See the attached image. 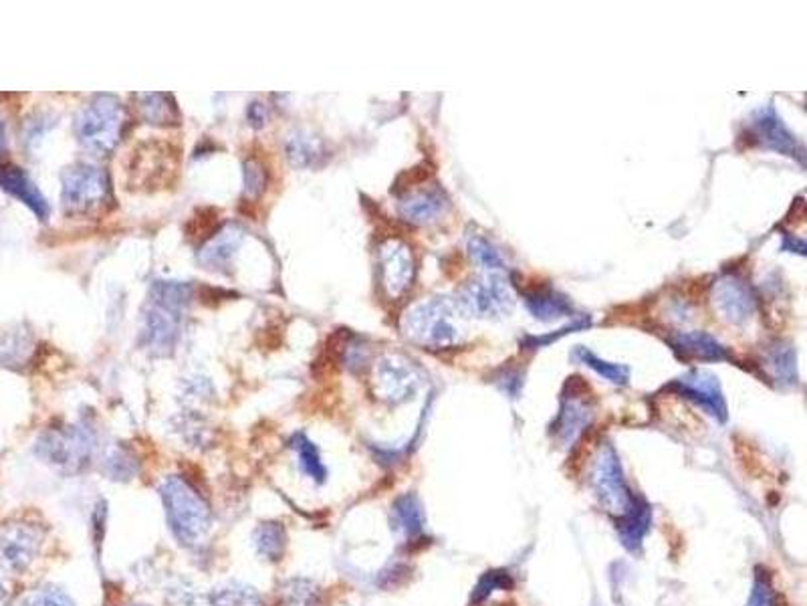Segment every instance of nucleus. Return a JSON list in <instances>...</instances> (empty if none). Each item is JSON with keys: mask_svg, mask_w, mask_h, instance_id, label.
<instances>
[{"mask_svg": "<svg viewBox=\"0 0 807 606\" xmlns=\"http://www.w3.org/2000/svg\"><path fill=\"white\" fill-rule=\"evenodd\" d=\"M190 299V285L182 282H156L144 310L141 342L158 356L170 354L181 338L182 313Z\"/></svg>", "mask_w": 807, "mask_h": 606, "instance_id": "f257e3e1", "label": "nucleus"}, {"mask_svg": "<svg viewBox=\"0 0 807 606\" xmlns=\"http://www.w3.org/2000/svg\"><path fill=\"white\" fill-rule=\"evenodd\" d=\"M460 318L464 316L460 313L455 297H429L404 313L402 330L420 346L443 350L457 346L462 339Z\"/></svg>", "mask_w": 807, "mask_h": 606, "instance_id": "f03ea898", "label": "nucleus"}, {"mask_svg": "<svg viewBox=\"0 0 807 606\" xmlns=\"http://www.w3.org/2000/svg\"><path fill=\"white\" fill-rule=\"evenodd\" d=\"M162 497L174 536L184 546H200L210 532V511L204 499L181 478H170L162 485Z\"/></svg>", "mask_w": 807, "mask_h": 606, "instance_id": "7ed1b4c3", "label": "nucleus"}, {"mask_svg": "<svg viewBox=\"0 0 807 606\" xmlns=\"http://www.w3.org/2000/svg\"><path fill=\"white\" fill-rule=\"evenodd\" d=\"M124 127V108L113 96H98L75 120L77 140L91 154H110Z\"/></svg>", "mask_w": 807, "mask_h": 606, "instance_id": "20e7f679", "label": "nucleus"}, {"mask_svg": "<svg viewBox=\"0 0 807 606\" xmlns=\"http://www.w3.org/2000/svg\"><path fill=\"white\" fill-rule=\"evenodd\" d=\"M61 200L71 214L101 209L110 197L108 174L91 164H75L61 176Z\"/></svg>", "mask_w": 807, "mask_h": 606, "instance_id": "39448f33", "label": "nucleus"}, {"mask_svg": "<svg viewBox=\"0 0 807 606\" xmlns=\"http://www.w3.org/2000/svg\"><path fill=\"white\" fill-rule=\"evenodd\" d=\"M460 313L464 318L499 320L507 316L513 306L507 275H483L467 283L459 296L455 297Z\"/></svg>", "mask_w": 807, "mask_h": 606, "instance_id": "423d86ee", "label": "nucleus"}, {"mask_svg": "<svg viewBox=\"0 0 807 606\" xmlns=\"http://www.w3.org/2000/svg\"><path fill=\"white\" fill-rule=\"evenodd\" d=\"M747 134L755 141V146H759L763 150H771V152L794 158L799 164L806 162L804 144L795 138L794 132L790 127L785 126V122L781 120L780 113L773 106L757 108L752 113Z\"/></svg>", "mask_w": 807, "mask_h": 606, "instance_id": "0eeeda50", "label": "nucleus"}, {"mask_svg": "<svg viewBox=\"0 0 807 606\" xmlns=\"http://www.w3.org/2000/svg\"><path fill=\"white\" fill-rule=\"evenodd\" d=\"M592 483H594L599 504L608 511H616L618 516L630 506V502L634 497L628 490L620 459H618L616 449L610 443H606L599 449L598 459L594 463Z\"/></svg>", "mask_w": 807, "mask_h": 606, "instance_id": "6e6552de", "label": "nucleus"}, {"mask_svg": "<svg viewBox=\"0 0 807 606\" xmlns=\"http://www.w3.org/2000/svg\"><path fill=\"white\" fill-rule=\"evenodd\" d=\"M582 388H584V382L580 379H570L566 393L561 396V409L557 412L556 421L549 426L551 437L563 447L578 441L594 417L592 400L582 395Z\"/></svg>", "mask_w": 807, "mask_h": 606, "instance_id": "1a4fd4ad", "label": "nucleus"}, {"mask_svg": "<svg viewBox=\"0 0 807 606\" xmlns=\"http://www.w3.org/2000/svg\"><path fill=\"white\" fill-rule=\"evenodd\" d=\"M717 316L729 325H747L757 310V297L752 285L737 275H723L712 285L710 294Z\"/></svg>", "mask_w": 807, "mask_h": 606, "instance_id": "9d476101", "label": "nucleus"}, {"mask_svg": "<svg viewBox=\"0 0 807 606\" xmlns=\"http://www.w3.org/2000/svg\"><path fill=\"white\" fill-rule=\"evenodd\" d=\"M420 382H422L420 370L402 356H384L382 360H377L374 384L376 395L382 400L390 405L406 403L414 398Z\"/></svg>", "mask_w": 807, "mask_h": 606, "instance_id": "9b49d317", "label": "nucleus"}, {"mask_svg": "<svg viewBox=\"0 0 807 606\" xmlns=\"http://www.w3.org/2000/svg\"><path fill=\"white\" fill-rule=\"evenodd\" d=\"M667 391H676L679 395L693 400L696 407L705 410L719 423L727 421V400H724L721 382L707 370H693L681 379L670 382Z\"/></svg>", "mask_w": 807, "mask_h": 606, "instance_id": "f8f14e48", "label": "nucleus"}, {"mask_svg": "<svg viewBox=\"0 0 807 606\" xmlns=\"http://www.w3.org/2000/svg\"><path fill=\"white\" fill-rule=\"evenodd\" d=\"M380 273L386 294L392 299L402 297L417 277L412 249L404 240H386L380 247Z\"/></svg>", "mask_w": 807, "mask_h": 606, "instance_id": "ddd939ff", "label": "nucleus"}, {"mask_svg": "<svg viewBox=\"0 0 807 606\" xmlns=\"http://www.w3.org/2000/svg\"><path fill=\"white\" fill-rule=\"evenodd\" d=\"M41 537L35 528L25 523H11L0 528V568L25 570L39 552Z\"/></svg>", "mask_w": 807, "mask_h": 606, "instance_id": "4468645a", "label": "nucleus"}, {"mask_svg": "<svg viewBox=\"0 0 807 606\" xmlns=\"http://www.w3.org/2000/svg\"><path fill=\"white\" fill-rule=\"evenodd\" d=\"M670 350L681 360H700V362H724L733 360L731 353L723 344L707 332H674L667 338Z\"/></svg>", "mask_w": 807, "mask_h": 606, "instance_id": "2eb2a0df", "label": "nucleus"}, {"mask_svg": "<svg viewBox=\"0 0 807 606\" xmlns=\"http://www.w3.org/2000/svg\"><path fill=\"white\" fill-rule=\"evenodd\" d=\"M448 207L450 202H448L445 190L438 186H432V188H422V190L406 195L400 200V214L404 221L412 225H431L448 211Z\"/></svg>", "mask_w": 807, "mask_h": 606, "instance_id": "dca6fc26", "label": "nucleus"}, {"mask_svg": "<svg viewBox=\"0 0 807 606\" xmlns=\"http://www.w3.org/2000/svg\"><path fill=\"white\" fill-rule=\"evenodd\" d=\"M0 190L21 200L25 207L35 212L41 221L49 217V202L42 197L37 184L30 181L27 172L14 164H0Z\"/></svg>", "mask_w": 807, "mask_h": 606, "instance_id": "f3484780", "label": "nucleus"}, {"mask_svg": "<svg viewBox=\"0 0 807 606\" xmlns=\"http://www.w3.org/2000/svg\"><path fill=\"white\" fill-rule=\"evenodd\" d=\"M523 304L530 311L531 318H535L537 322H543V324H554V322H559L563 318H571V313H573V304H571L570 297L563 296L561 292H557L554 287L531 289L527 294H523Z\"/></svg>", "mask_w": 807, "mask_h": 606, "instance_id": "a211bd4d", "label": "nucleus"}, {"mask_svg": "<svg viewBox=\"0 0 807 606\" xmlns=\"http://www.w3.org/2000/svg\"><path fill=\"white\" fill-rule=\"evenodd\" d=\"M648 525H650V508L642 497L634 495L630 506L616 518L618 536L628 551L641 548L642 540L648 532Z\"/></svg>", "mask_w": 807, "mask_h": 606, "instance_id": "6ab92c4d", "label": "nucleus"}, {"mask_svg": "<svg viewBox=\"0 0 807 606\" xmlns=\"http://www.w3.org/2000/svg\"><path fill=\"white\" fill-rule=\"evenodd\" d=\"M243 237L245 235H243V231L238 226H226L216 237H212L202 247V251L198 255L200 263L207 265L209 269H214V271L228 268L233 263L235 255H237L238 247L243 243Z\"/></svg>", "mask_w": 807, "mask_h": 606, "instance_id": "aec40b11", "label": "nucleus"}, {"mask_svg": "<svg viewBox=\"0 0 807 606\" xmlns=\"http://www.w3.org/2000/svg\"><path fill=\"white\" fill-rule=\"evenodd\" d=\"M467 251L471 255L474 265L483 271V275H507L509 268H507L501 249L485 235L481 233L469 235Z\"/></svg>", "mask_w": 807, "mask_h": 606, "instance_id": "412c9836", "label": "nucleus"}, {"mask_svg": "<svg viewBox=\"0 0 807 606\" xmlns=\"http://www.w3.org/2000/svg\"><path fill=\"white\" fill-rule=\"evenodd\" d=\"M763 367L769 370L771 379L783 384L792 386L797 382V360H795V350L792 344H773L769 346L766 356H763Z\"/></svg>", "mask_w": 807, "mask_h": 606, "instance_id": "4be33fe9", "label": "nucleus"}, {"mask_svg": "<svg viewBox=\"0 0 807 606\" xmlns=\"http://www.w3.org/2000/svg\"><path fill=\"white\" fill-rule=\"evenodd\" d=\"M287 154L297 169H311L320 164L321 156L325 154L323 144L318 136L307 132H295L287 140Z\"/></svg>", "mask_w": 807, "mask_h": 606, "instance_id": "5701e85b", "label": "nucleus"}, {"mask_svg": "<svg viewBox=\"0 0 807 606\" xmlns=\"http://www.w3.org/2000/svg\"><path fill=\"white\" fill-rule=\"evenodd\" d=\"M571 360L578 362V364H584V367L592 368L594 372H598L601 379L612 382L616 386H626L628 382H630V368H628L626 364L608 362V360L599 358V356H596V354L592 353L589 348H585V346L573 348Z\"/></svg>", "mask_w": 807, "mask_h": 606, "instance_id": "b1692460", "label": "nucleus"}, {"mask_svg": "<svg viewBox=\"0 0 807 606\" xmlns=\"http://www.w3.org/2000/svg\"><path fill=\"white\" fill-rule=\"evenodd\" d=\"M394 525L406 536H418L424 528V516L417 495H404L394 506Z\"/></svg>", "mask_w": 807, "mask_h": 606, "instance_id": "393cba45", "label": "nucleus"}, {"mask_svg": "<svg viewBox=\"0 0 807 606\" xmlns=\"http://www.w3.org/2000/svg\"><path fill=\"white\" fill-rule=\"evenodd\" d=\"M293 449L297 452L299 467H301V471L306 475H309L313 481H318V483L325 480V473L327 471H325L323 461H321L320 452H318V447L309 438L303 437V435H297V437L293 438Z\"/></svg>", "mask_w": 807, "mask_h": 606, "instance_id": "a878e982", "label": "nucleus"}, {"mask_svg": "<svg viewBox=\"0 0 807 606\" xmlns=\"http://www.w3.org/2000/svg\"><path fill=\"white\" fill-rule=\"evenodd\" d=\"M141 99V113L150 124H172L176 118L174 101L166 94H144Z\"/></svg>", "mask_w": 807, "mask_h": 606, "instance_id": "bb28decb", "label": "nucleus"}, {"mask_svg": "<svg viewBox=\"0 0 807 606\" xmlns=\"http://www.w3.org/2000/svg\"><path fill=\"white\" fill-rule=\"evenodd\" d=\"M511 586H513V579L507 570H488L487 574H483L479 584L474 586L473 603H483L491 596V593L501 591V589H511Z\"/></svg>", "mask_w": 807, "mask_h": 606, "instance_id": "cd10ccee", "label": "nucleus"}, {"mask_svg": "<svg viewBox=\"0 0 807 606\" xmlns=\"http://www.w3.org/2000/svg\"><path fill=\"white\" fill-rule=\"evenodd\" d=\"M27 350V336L23 332H7L0 336V367H11Z\"/></svg>", "mask_w": 807, "mask_h": 606, "instance_id": "c85d7f7f", "label": "nucleus"}, {"mask_svg": "<svg viewBox=\"0 0 807 606\" xmlns=\"http://www.w3.org/2000/svg\"><path fill=\"white\" fill-rule=\"evenodd\" d=\"M257 546L269 558L278 560L281 552L285 548V534H283V530L278 525H275V523H266L265 528H261L257 532Z\"/></svg>", "mask_w": 807, "mask_h": 606, "instance_id": "c756f323", "label": "nucleus"}, {"mask_svg": "<svg viewBox=\"0 0 807 606\" xmlns=\"http://www.w3.org/2000/svg\"><path fill=\"white\" fill-rule=\"evenodd\" d=\"M592 325V320L585 316L584 320H578V322H571L570 325H566V327H561V330H556L554 334H545V336H527V338H523V342H521V346H523V350H539V348H545L547 344H554L556 339L561 338V336H568V334H573V332H580V330H585V327H589Z\"/></svg>", "mask_w": 807, "mask_h": 606, "instance_id": "7c9ffc66", "label": "nucleus"}, {"mask_svg": "<svg viewBox=\"0 0 807 606\" xmlns=\"http://www.w3.org/2000/svg\"><path fill=\"white\" fill-rule=\"evenodd\" d=\"M214 606H263L259 594L251 591V589H223L216 594V601Z\"/></svg>", "mask_w": 807, "mask_h": 606, "instance_id": "2f4dec72", "label": "nucleus"}, {"mask_svg": "<svg viewBox=\"0 0 807 606\" xmlns=\"http://www.w3.org/2000/svg\"><path fill=\"white\" fill-rule=\"evenodd\" d=\"M23 606H75L71 603L70 596L61 593L59 589H39L25 598Z\"/></svg>", "mask_w": 807, "mask_h": 606, "instance_id": "473e14b6", "label": "nucleus"}, {"mask_svg": "<svg viewBox=\"0 0 807 606\" xmlns=\"http://www.w3.org/2000/svg\"><path fill=\"white\" fill-rule=\"evenodd\" d=\"M773 593H771V579L763 572V568H757L755 586H753L752 598L747 606H771Z\"/></svg>", "mask_w": 807, "mask_h": 606, "instance_id": "72a5a7b5", "label": "nucleus"}, {"mask_svg": "<svg viewBox=\"0 0 807 606\" xmlns=\"http://www.w3.org/2000/svg\"><path fill=\"white\" fill-rule=\"evenodd\" d=\"M266 186V174L259 162H249L245 166V188L249 197H259Z\"/></svg>", "mask_w": 807, "mask_h": 606, "instance_id": "f704fd0d", "label": "nucleus"}, {"mask_svg": "<svg viewBox=\"0 0 807 606\" xmlns=\"http://www.w3.org/2000/svg\"><path fill=\"white\" fill-rule=\"evenodd\" d=\"M318 596L315 591L307 586V582H295V586L287 591V601L285 606H315Z\"/></svg>", "mask_w": 807, "mask_h": 606, "instance_id": "c9c22d12", "label": "nucleus"}, {"mask_svg": "<svg viewBox=\"0 0 807 606\" xmlns=\"http://www.w3.org/2000/svg\"><path fill=\"white\" fill-rule=\"evenodd\" d=\"M509 384H511V396H516L517 393H519V386L523 384V372H519L517 368H509V370L501 372V382H499V386H501L505 393L509 391Z\"/></svg>", "mask_w": 807, "mask_h": 606, "instance_id": "e433bc0d", "label": "nucleus"}, {"mask_svg": "<svg viewBox=\"0 0 807 606\" xmlns=\"http://www.w3.org/2000/svg\"><path fill=\"white\" fill-rule=\"evenodd\" d=\"M249 120H251V126L254 127H261L265 124L266 112L263 103H251V108H249Z\"/></svg>", "mask_w": 807, "mask_h": 606, "instance_id": "4c0bfd02", "label": "nucleus"}, {"mask_svg": "<svg viewBox=\"0 0 807 606\" xmlns=\"http://www.w3.org/2000/svg\"><path fill=\"white\" fill-rule=\"evenodd\" d=\"M7 601H9V591H7V586L0 582V606L7 605Z\"/></svg>", "mask_w": 807, "mask_h": 606, "instance_id": "58836bf2", "label": "nucleus"}, {"mask_svg": "<svg viewBox=\"0 0 807 606\" xmlns=\"http://www.w3.org/2000/svg\"><path fill=\"white\" fill-rule=\"evenodd\" d=\"M2 146H4V124L0 122V150H2Z\"/></svg>", "mask_w": 807, "mask_h": 606, "instance_id": "ea45409f", "label": "nucleus"}, {"mask_svg": "<svg viewBox=\"0 0 807 606\" xmlns=\"http://www.w3.org/2000/svg\"><path fill=\"white\" fill-rule=\"evenodd\" d=\"M139 606H141V605H139Z\"/></svg>", "mask_w": 807, "mask_h": 606, "instance_id": "a19ab883", "label": "nucleus"}]
</instances>
